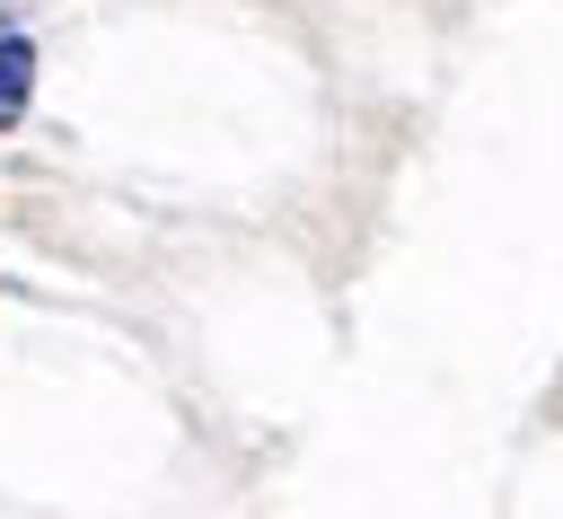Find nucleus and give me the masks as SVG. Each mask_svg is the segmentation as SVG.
Masks as SVG:
<instances>
[{
	"mask_svg": "<svg viewBox=\"0 0 563 519\" xmlns=\"http://www.w3.org/2000/svg\"><path fill=\"white\" fill-rule=\"evenodd\" d=\"M26 97H35V44L26 35H0V132L26 114Z\"/></svg>",
	"mask_w": 563,
	"mask_h": 519,
	"instance_id": "1",
	"label": "nucleus"
}]
</instances>
